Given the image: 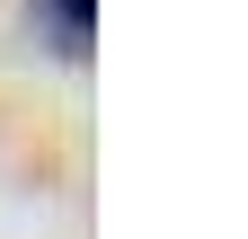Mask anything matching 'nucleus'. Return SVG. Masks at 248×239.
I'll return each mask as SVG.
<instances>
[{
  "label": "nucleus",
  "instance_id": "f257e3e1",
  "mask_svg": "<svg viewBox=\"0 0 248 239\" xmlns=\"http://www.w3.org/2000/svg\"><path fill=\"white\" fill-rule=\"evenodd\" d=\"M89 27H98V0H53V36H62V53H80Z\"/></svg>",
  "mask_w": 248,
  "mask_h": 239
}]
</instances>
